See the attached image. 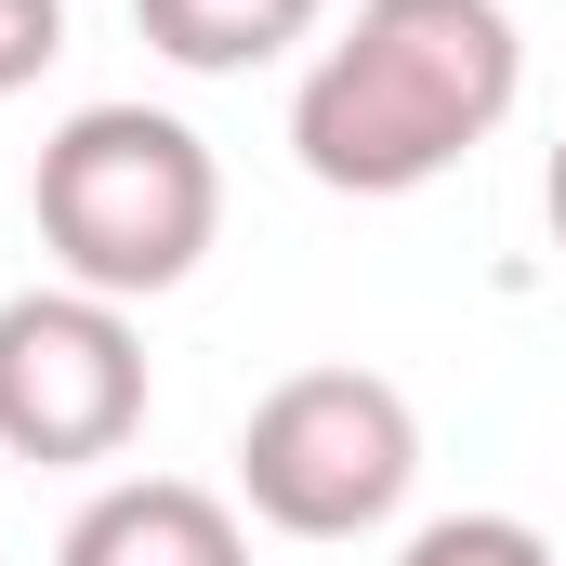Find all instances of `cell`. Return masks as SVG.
Segmentation results:
<instances>
[{"mask_svg":"<svg viewBox=\"0 0 566 566\" xmlns=\"http://www.w3.org/2000/svg\"><path fill=\"white\" fill-rule=\"evenodd\" d=\"M527 40L501 0H356V27L303 66L290 158L329 198H422L514 119Z\"/></svg>","mask_w":566,"mask_h":566,"instance_id":"1","label":"cell"},{"mask_svg":"<svg viewBox=\"0 0 566 566\" xmlns=\"http://www.w3.org/2000/svg\"><path fill=\"white\" fill-rule=\"evenodd\" d=\"M316 13H329V0H133V27L185 66V80H251V66H277L290 40H316Z\"/></svg>","mask_w":566,"mask_h":566,"instance_id":"6","label":"cell"},{"mask_svg":"<svg viewBox=\"0 0 566 566\" xmlns=\"http://www.w3.org/2000/svg\"><path fill=\"white\" fill-rule=\"evenodd\" d=\"M27 211H40V251L66 264V290L145 303V290L198 277V251L224 224V171L171 106H80L40 145Z\"/></svg>","mask_w":566,"mask_h":566,"instance_id":"2","label":"cell"},{"mask_svg":"<svg viewBox=\"0 0 566 566\" xmlns=\"http://www.w3.org/2000/svg\"><path fill=\"white\" fill-rule=\"evenodd\" d=\"M66 53V0H0V93H27Z\"/></svg>","mask_w":566,"mask_h":566,"instance_id":"8","label":"cell"},{"mask_svg":"<svg viewBox=\"0 0 566 566\" xmlns=\"http://www.w3.org/2000/svg\"><path fill=\"white\" fill-rule=\"evenodd\" d=\"M53 566H251V527L198 474H119V488L80 501V527L53 541Z\"/></svg>","mask_w":566,"mask_h":566,"instance_id":"5","label":"cell"},{"mask_svg":"<svg viewBox=\"0 0 566 566\" xmlns=\"http://www.w3.org/2000/svg\"><path fill=\"white\" fill-rule=\"evenodd\" d=\"M145 434V329L106 290H27L0 303V461L93 474Z\"/></svg>","mask_w":566,"mask_h":566,"instance_id":"4","label":"cell"},{"mask_svg":"<svg viewBox=\"0 0 566 566\" xmlns=\"http://www.w3.org/2000/svg\"><path fill=\"white\" fill-rule=\"evenodd\" d=\"M422 488V409L382 369H290L238 422V501L277 541H369Z\"/></svg>","mask_w":566,"mask_h":566,"instance_id":"3","label":"cell"},{"mask_svg":"<svg viewBox=\"0 0 566 566\" xmlns=\"http://www.w3.org/2000/svg\"><path fill=\"white\" fill-rule=\"evenodd\" d=\"M541 211H554V251H566V145H554V171H541Z\"/></svg>","mask_w":566,"mask_h":566,"instance_id":"9","label":"cell"},{"mask_svg":"<svg viewBox=\"0 0 566 566\" xmlns=\"http://www.w3.org/2000/svg\"><path fill=\"white\" fill-rule=\"evenodd\" d=\"M396 566H554V541L527 514H434V527H409Z\"/></svg>","mask_w":566,"mask_h":566,"instance_id":"7","label":"cell"}]
</instances>
